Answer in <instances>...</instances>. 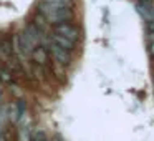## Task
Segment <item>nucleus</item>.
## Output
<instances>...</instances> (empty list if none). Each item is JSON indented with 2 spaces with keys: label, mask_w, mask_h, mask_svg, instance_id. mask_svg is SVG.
Returning <instances> with one entry per match:
<instances>
[{
  "label": "nucleus",
  "mask_w": 154,
  "mask_h": 141,
  "mask_svg": "<svg viewBox=\"0 0 154 141\" xmlns=\"http://www.w3.org/2000/svg\"><path fill=\"white\" fill-rule=\"evenodd\" d=\"M38 14L50 25L70 22L73 18V10H71L70 5H57V4H48V2H42L38 5Z\"/></svg>",
  "instance_id": "f257e3e1"
},
{
  "label": "nucleus",
  "mask_w": 154,
  "mask_h": 141,
  "mask_svg": "<svg viewBox=\"0 0 154 141\" xmlns=\"http://www.w3.org/2000/svg\"><path fill=\"white\" fill-rule=\"evenodd\" d=\"M45 47H47V50H48V55H50L51 61L61 65V67H68V65H71V53L66 52V50H63L61 47H58L55 42H51L50 37H48L47 42H45Z\"/></svg>",
  "instance_id": "f03ea898"
},
{
  "label": "nucleus",
  "mask_w": 154,
  "mask_h": 141,
  "mask_svg": "<svg viewBox=\"0 0 154 141\" xmlns=\"http://www.w3.org/2000/svg\"><path fill=\"white\" fill-rule=\"evenodd\" d=\"M53 33L68 38V40L73 42V43H76V42L80 40V30H78L76 25L70 24V22H63V24L53 25Z\"/></svg>",
  "instance_id": "7ed1b4c3"
},
{
  "label": "nucleus",
  "mask_w": 154,
  "mask_h": 141,
  "mask_svg": "<svg viewBox=\"0 0 154 141\" xmlns=\"http://www.w3.org/2000/svg\"><path fill=\"white\" fill-rule=\"evenodd\" d=\"M5 108H7V120L12 124H17L18 120L22 118V114L27 113V105H25L23 100H14Z\"/></svg>",
  "instance_id": "20e7f679"
},
{
  "label": "nucleus",
  "mask_w": 154,
  "mask_h": 141,
  "mask_svg": "<svg viewBox=\"0 0 154 141\" xmlns=\"http://www.w3.org/2000/svg\"><path fill=\"white\" fill-rule=\"evenodd\" d=\"M30 58H32V60H33L37 65H40V67H45V65L50 63V55H48L47 47H43V45H38V47H35L33 50H32V53H30Z\"/></svg>",
  "instance_id": "39448f33"
},
{
  "label": "nucleus",
  "mask_w": 154,
  "mask_h": 141,
  "mask_svg": "<svg viewBox=\"0 0 154 141\" xmlns=\"http://www.w3.org/2000/svg\"><path fill=\"white\" fill-rule=\"evenodd\" d=\"M48 37H50V40H51V42H55V43H57L58 47H61L63 50L70 52V53L75 50V45H76V43H73V42H70L68 38L61 37V35H57V33H51V35H48Z\"/></svg>",
  "instance_id": "423d86ee"
},
{
  "label": "nucleus",
  "mask_w": 154,
  "mask_h": 141,
  "mask_svg": "<svg viewBox=\"0 0 154 141\" xmlns=\"http://www.w3.org/2000/svg\"><path fill=\"white\" fill-rule=\"evenodd\" d=\"M14 53V42L10 37H5L0 42V57L2 58H10Z\"/></svg>",
  "instance_id": "0eeeda50"
},
{
  "label": "nucleus",
  "mask_w": 154,
  "mask_h": 141,
  "mask_svg": "<svg viewBox=\"0 0 154 141\" xmlns=\"http://www.w3.org/2000/svg\"><path fill=\"white\" fill-rule=\"evenodd\" d=\"M32 133H33V130H32L30 124L20 126L17 133V141H32Z\"/></svg>",
  "instance_id": "6e6552de"
},
{
  "label": "nucleus",
  "mask_w": 154,
  "mask_h": 141,
  "mask_svg": "<svg viewBox=\"0 0 154 141\" xmlns=\"http://www.w3.org/2000/svg\"><path fill=\"white\" fill-rule=\"evenodd\" d=\"M147 42H149V53L154 58V20L147 22Z\"/></svg>",
  "instance_id": "1a4fd4ad"
},
{
  "label": "nucleus",
  "mask_w": 154,
  "mask_h": 141,
  "mask_svg": "<svg viewBox=\"0 0 154 141\" xmlns=\"http://www.w3.org/2000/svg\"><path fill=\"white\" fill-rule=\"evenodd\" d=\"M0 81H4V83H10L12 81V73L8 68H0Z\"/></svg>",
  "instance_id": "9d476101"
},
{
  "label": "nucleus",
  "mask_w": 154,
  "mask_h": 141,
  "mask_svg": "<svg viewBox=\"0 0 154 141\" xmlns=\"http://www.w3.org/2000/svg\"><path fill=\"white\" fill-rule=\"evenodd\" d=\"M47 136H45V131L43 130H37L32 133V141H45Z\"/></svg>",
  "instance_id": "9b49d317"
},
{
  "label": "nucleus",
  "mask_w": 154,
  "mask_h": 141,
  "mask_svg": "<svg viewBox=\"0 0 154 141\" xmlns=\"http://www.w3.org/2000/svg\"><path fill=\"white\" fill-rule=\"evenodd\" d=\"M141 4H149V2H152V0H139Z\"/></svg>",
  "instance_id": "f8f14e48"
},
{
  "label": "nucleus",
  "mask_w": 154,
  "mask_h": 141,
  "mask_svg": "<svg viewBox=\"0 0 154 141\" xmlns=\"http://www.w3.org/2000/svg\"><path fill=\"white\" fill-rule=\"evenodd\" d=\"M2 95H4V88L0 86V101H2Z\"/></svg>",
  "instance_id": "ddd939ff"
},
{
  "label": "nucleus",
  "mask_w": 154,
  "mask_h": 141,
  "mask_svg": "<svg viewBox=\"0 0 154 141\" xmlns=\"http://www.w3.org/2000/svg\"><path fill=\"white\" fill-rule=\"evenodd\" d=\"M0 141H5V136H4L2 133H0Z\"/></svg>",
  "instance_id": "4468645a"
},
{
  "label": "nucleus",
  "mask_w": 154,
  "mask_h": 141,
  "mask_svg": "<svg viewBox=\"0 0 154 141\" xmlns=\"http://www.w3.org/2000/svg\"><path fill=\"white\" fill-rule=\"evenodd\" d=\"M45 141H47V139H45Z\"/></svg>",
  "instance_id": "2eb2a0df"
}]
</instances>
